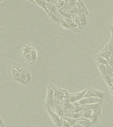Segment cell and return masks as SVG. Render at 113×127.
Returning a JSON list of instances; mask_svg holds the SVG:
<instances>
[{
	"label": "cell",
	"mask_w": 113,
	"mask_h": 127,
	"mask_svg": "<svg viewBox=\"0 0 113 127\" xmlns=\"http://www.w3.org/2000/svg\"><path fill=\"white\" fill-rule=\"evenodd\" d=\"M8 67H9V70L10 73H11V75H12V77H13V78L19 76V72L13 66H12L11 64H9V65H8Z\"/></svg>",
	"instance_id": "obj_14"
},
{
	"label": "cell",
	"mask_w": 113,
	"mask_h": 127,
	"mask_svg": "<svg viewBox=\"0 0 113 127\" xmlns=\"http://www.w3.org/2000/svg\"><path fill=\"white\" fill-rule=\"evenodd\" d=\"M0 127H6L5 125H4L3 121V119L1 117V116H0Z\"/></svg>",
	"instance_id": "obj_32"
},
{
	"label": "cell",
	"mask_w": 113,
	"mask_h": 127,
	"mask_svg": "<svg viewBox=\"0 0 113 127\" xmlns=\"http://www.w3.org/2000/svg\"><path fill=\"white\" fill-rule=\"evenodd\" d=\"M61 106H62L63 109H64L65 111L73 110L74 108H75V106L73 105V103H70L68 99L61 101Z\"/></svg>",
	"instance_id": "obj_9"
},
{
	"label": "cell",
	"mask_w": 113,
	"mask_h": 127,
	"mask_svg": "<svg viewBox=\"0 0 113 127\" xmlns=\"http://www.w3.org/2000/svg\"><path fill=\"white\" fill-rule=\"evenodd\" d=\"M98 97L103 101L105 98H107V93L100 91V90H98V89H95L93 87H89V88H87V91L84 95V97Z\"/></svg>",
	"instance_id": "obj_1"
},
{
	"label": "cell",
	"mask_w": 113,
	"mask_h": 127,
	"mask_svg": "<svg viewBox=\"0 0 113 127\" xmlns=\"http://www.w3.org/2000/svg\"><path fill=\"white\" fill-rule=\"evenodd\" d=\"M64 5H65V0H59L56 3V6L57 9H62Z\"/></svg>",
	"instance_id": "obj_24"
},
{
	"label": "cell",
	"mask_w": 113,
	"mask_h": 127,
	"mask_svg": "<svg viewBox=\"0 0 113 127\" xmlns=\"http://www.w3.org/2000/svg\"></svg>",
	"instance_id": "obj_37"
},
{
	"label": "cell",
	"mask_w": 113,
	"mask_h": 127,
	"mask_svg": "<svg viewBox=\"0 0 113 127\" xmlns=\"http://www.w3.org/2000/svg\"><path fill=\"white\" fill-rule=\"evenodd\" d=\"M54 90L52 89V87H51V85L50 84L48 87L47 90V94H46V103L45 104L48 103L50 101H52L54 99Z\"/></svg>",
	"instance_id": "obj_11"
},
{
	"label": "cell",
	"mask_w": 113,
	"mask_h": 127,
	"mask_svg": "<svg viewBox=\"0 0 113 127\" xmlns=\"http://www.w3.org/2000/svg\"><path fill=\"white\" fill-rule=\"evenodd\" d=\"M66 12H68V13H72V14H75V15H78V13H79V9H78V7H74L73 8H72V9H71L68 10Z\"/></svg>",
	"instance_id": "obj_26"
},
{
	"label": "cell",
	"mask_w": 113,
	"mask_h": 127,
	"mask_svg": "<svg viewBox=\"0 0 113 127\" xmlns=\"http://www.w3.org/2000/svg\"><path fill=\"white\" fill-rule=\"evenodd\" d=\"M79 18L81 21V24L82 27H85L87 23V17L85 13H83L79 15Z\"/></svg>",
	"instance_id": "obj_18"
},
{
	"label": "cell",
	"mask_w": 113,
	"mask_h": 127,
	"mask_svg": "<svg viewBox=\"0 0 113 127\" xmlns=\"http://www.w3.org/2000/svg\"><path fill=\"white\" fill-rule=\"evenodd\" d=\"M109 64L113 68V53L111 54L110 59L109 60Z\"/></svg>",
	"instance_id": "obj_31"
},
{
	"label": "cell",
	"mask_w": 113,
	"mask_h": 127,
	"mask_svg": "<svg viewBox=\"0 0 113 127\" xmlns=\"http://www.w3.org/2000/svg\"><path fill=\"white\" fill-rule=\"evenodd\" d=\"M97 67L99 68V71L101 72V75L102 77H104L106 75H107L108 73L107 72V68H106V65H104V64H97Z\"/></svg>",
	"instance_id": "obj_16"
},
{
	"label": "cell",
	"mask_w": 113,
	"mask_h": 127,
	"mask_svg": "<svg viewBox=\"0 0 113 127\" xmlns=\"http://www.w3.org/2000/svg\"><path fill=\"white\" fill-rule=\"evenodd\" d=\"M101 109H99L98 111L93 112V115H92V118L91 119V121L92 122L93 125H96L98 121L101 119Z\"/></svg>",
	"instance_id": "obj_10"
},
{
	"label": "cell",
	"mask_w": 113,
	"mask_h": 127,
	"mask_svg": "<svg viewBox=\"0 0 113 127\" xmlns=\"http://www.w3.org/2000/svg\"><path fill=\"white\" fill-rule=\"evenodd\" d=\"M30 55H31V57L32 58V60H33V61L35 62L36 60V58H37V52H36V50L34 48H33V49L30 51Z\"/></svg>",
	"instance_id": "obj_25"
},
{
	"label": "cell",
	"mask_w": 113,
	"mask_h": 127,
	"mask_svg": "<svg viewBox=\"0 0 113 127\" xmlns=\"http://www.w3.org/2000/svg\"><path fill=\"white\" fill-rule=\"evenodd\" d=\"M26 81H27V85H29L32 81V74L28 69H27L26 71Z\"/></svg>",
	"instance_id": "obj_22"
},
{
	"label": "cell",
	"mask_w": 113,
	"mask_h": 127,
	"mask_svg": "<svg viewBox=\"0 0 113 127\" xmlns=\"http://www.w3.org/2000/svg\"><path fill=\"white\" fill-rule=\"evenodd\" d=\"M97 63L100 64L107 65V64H109V60H107L105 59L104 58L101 57V56H97Z\"/></svg>",
	"instance_id": "obj_20"
},
{
	"label": "cell",
	"mask_w": 113,
	"mask_h": 127,
	"mask_svg": "<svg viewBox=\"0 0 113 127\" xmlns=\"http://www.w3.org/2000/svg\"><path fill=\"white\" fill-rule=\"evenodd\" d=\"M1 0H0V3H1Z\"/></svg>",
	"instance_id": "obj_36"
},
{
	"label": "cell",
	"mask_w": 113,
	"mask_h": 127,
	"mask_svg": "<svg viewBox=\"0 0 113 127\" xmlns=\"http://www.w3.org/2000/svg\"></svg>",
	"instance_id": "obj_38"
},
{
	"label": "cell",
	"mask_w": 113,
	"mask_h": 127,
	"mask_svg": "<svg viewBox=\"0 0 113 127\" xmlns=\"http://www.w3.org/2000/svg\"><path fill=\"white\" fill-rule=\"evenodd\" d=\"M85 107L87 110H91L93 112L98 111L99 109H102L103 103H93V104H89V105H85Z\"/></svg>",
	"instance_id": "obj_7"
},
{
	"label": "cell",
	"mask_w": 113,
	"mask_h": 127,
	"mask_svg": "<svg viewBox=\"0 0 113 127\" xmlns=\"http://www.w3.org/2000/svg\"><path fill=\"white\" fill-rule=\"evenodd\" d=\"M50 85L54 90V97H55L56 99L62 101L69 98V93L65 89H60V88H58L56 86H54L52 84H50Z\"/></svg>",
	"instance_id": "obj_2"
},
{
	"label": "cell",
	"mask_w": 113,
	"mask_h": 127,
	"mask_svg": "<svg viewBox=\"0 0 113 127\" xmlns=\"http://www.w3.org/2000/svg\"><path fill=\"white\" fill-rule=\"evenodd\" d=\"M113 52H111L109 49H108V47L107 46H106L104 48H103L102 50H101L100 52H99L97 56H101V57L104 58L105 59L109 60L110 59V57H111V54Z\"/></svg>",
	"instance_id": "obj_8"
},
{
	"label": "cell",
	"mask_w": 113,
	"mask_h": 127,
	"mask_svg": "<svg viewBox=\"0 0 113 127\" xmlns=\"http://www.w3.org/2000/svg\"><path fill=\"white\" fill-rule=\"evenodd\" d=\"M46 7H47L48 10V11L50 12V13H53L54 14L56 15V11H57L56 6L48 1H46Z\"/></svg>",
	"instance_id": "obj_13"
},
{
	"label": "cell",
	"mask_w": 113,
	"mask_h": 127,
	"mask_svg": "<svg viewBox=\"0 0 113 127\" xmlns=\"http://www.w3.org/2000/svg\"><path fill=\"white\" fill-rule=\"evenodd\" d=\"M12 66H13L19 72H21V71H26L27 69H26V66L25 65H21V64H20L17 63V62H12L11 64H10Z\"/></svg>",
	"instance_id": "obj_12"
},
{
	"label": "cell",
	"mask_w": 113,
	"mask_h": 127,
	"mask_svg": "<svg viewBox=\"0 0 113 127\" xmlns=\"http://www.w3.org/2000/svg\"><path fill=\"white\" fill-rule=\"evenodd\" d=\"M46 111H47L50 119L56 127H61L62 123H63V117L59 116L56 112L52 111L51 109H50L49 107H46Z\"/></svg>",
	"instance_id": "obj_3"
},
{
	"label": "cell",
	"mask_w": 113,
	"mask_h": 127,
	"mask_svg": "<svg viewBox=\"0 0 113 127\" xmlns=\"http://www.w3.org/2000/svg\"><path fill=\"white\" fill-rule=\"evenodd\" d=\"M71 127H84V126H83V125H81V124H80V123L77 122V123H76L75 125H73V126H71Z\"/></svg>",
	"instance_id": "obj_33"
},
{
	"label": "cell",
	"mask_w": 113,
	"mask_h": 127,
	"mask_svg": "<svg viewBox=\"0 0 113 127\" xmlns=\"http://www.w3.org/2000/svg\"><path fill=\"white\" fill-rule=\"evenodd\" d=\"M83 117H81V118H79V119H73V118H70V117H63V119L66 120V121L68 122V123L70 124V125L71 126H73V125H75L76 123H77V122L79 121H80L81 119H82Z\"/></svg>",
	"instance_id": "obj_15"
},
{
	"label": "cell",
	"mask_w": 113,
	"mask_h": 127,
	"mask_svg": "<svg viewBox=\"0 0 113 127\" xmlns=\"http://www.w3.org/2000/svg\"><path fill=\"white\" fill-rule=\"evenodd\" d=\"M58 18V20H59V24L61 27H63V28H65V29H67L68 30H71L72 31L71 28L69 27V25H68V24L66 21H65V20L64 19V18L63 17H57Z\"/></svg>",
	"instance_id": "obj_17"
},
{
	"label": "cell",
	"mask_w": 113,
	"mask_h": 127,
	"mask_svg": "<svg viewBox=\"0 0 113 127\" xmlns=\"http://www.w3.org/2000/svg\"><path fill=\"white\" fill-rule=\"evenodd\" d=\"M61 127H71V125H70V124L66 120L63 119V123H62V125H61Z\"/></svg>",
	"instance_id": "obj_28"
},
{
	"label": "cell",
	"mask_w": 113,
	"mask_h": 127,
	"mask_svg": "<svg viewBox=\"0 0 113 127\" xmlns=\"http://www.w3.org/2000/svg\"><path fill=\"white\" fill-rule=\"evenodd\" d=\"M20 46H21V53L22 57H23L27 54L30 53L32 50L34 48L31 45H30L28 44H23Z\"/></svg>",
	"instance_id": "obj_6"
},
{
	"label": "cell",
	"mask_w": 113,
	"mask_h": 127,
	"mask_svg": "<svg viewBox=\"0 0 113 127\" xmlns=\"http://www.w3.org/2000/svg\"><path fill=\"white\" fill-rule=\"evenodd\" d=\"M13 79L14 81H17V82H18L19 83H21V84H22V85H27V81H26V80L23 79V78H21V77H19V76H18V77H14V78H13Z\"/></svg>",
	"instance_id": "obj_21"
},
{
	"label": "cell",
	"mask_w": 113,
	"mask_h": 127,
	"mask_svg": "<svg viewBox=\"0 0 113 127\" xmlns=\"http://www.w3.org/2000/svg\"><path fill=\"white\" fill-rule=\"evenodd\" d=\"M107 47H108V49L111 52H113V40H110L109 42L107 44Z\"/></svg>",
	"instance_id": "obj_27"
},
{
	"label": "cell",
	"mask_w": 113,
	"mask_h": 127,
	"mask_svg": "<svg viewBox=\"0 0 113 127\" xmlns=\"http://www.w3.org/2000/svg\"><path fill=\"white\" fill-rule=\"evenodd\" d=\"M26 71H27V70H26ZM26 71H21V72H20L19 75V77H21V78L25 79V80H26Z\"/></svg>",
	"instance_id": "obj_30"
},
{
	"label": "cell",
	"mask_w": 113,
	"mask_h": 127,
	"mask_svg": "<svg viewBox=\"0 0 113 127\" xmlns=\"http://www.w3.org/2000/svg\"><path fill=\"white\" fill-rule=\"evenodd\" d=\"M109 89H110V91H111V95H112V100H113V89L111 88H109Z\"/></svg>",
	"instance_id": "obj_35"
},
{
	"label": "cell",
	"mask_w": 113,
	"mask_h": 127,
	"mask_svg": "<svg viewBox=\"0 0 113 127\" xmlns=\"http://www.w3.org/2000/svg\"><path fill=\"white\" fill-rule=\"evenodd\" d=\"M103 103V100L99 99L98 97H83V99L81 100L73 103V105L76 106V105H89V104H93V103Z\"/></svg>",
	"instance_id": "obj_4"
},
{
	"label": "cell",
	"mask_w": 113,
	"mask_h": 127,
	"mask_svg": "<svg viewBox=\"0 0 113 127\" xmlns=\"http://www.w3.org/2000/svg\"><path fill=\"white\" fill-rule=\"evenodd\" d=\"M49 18L50 19L54 22H56V23H57L59 24V20H58V18L56 16L55 14H54L53 13H50V14L49 15H48Z\"/></svg>",
	"instance_id": "obj_23"
},
{
	"label": "cell",
	"mask_w": 113,
	"mask_h": 127,
	"mask_svg": "<svg viewBox=\"0 0 113 127\" xmlns=\"http://www.w3.org/2000/svg\"><path fill=\"white\" fill-rule=\"evenodd\" d=\"M110 28H111V34H113V23H112V24L111 25V27H110Z\"/></svg>",
	"instance_id": "obj_34"
},
{
	"label": "cell",
	"mask_w": 113,
	"mask_h": 127,
	"mask_svg": "<svg viewBox=\"0 0 113 127\" xmlns=\"http://www.w3.org/2000/svg\"><path fill=\"white\" fill-rule=\"evenodd\" d=\"M73 21L75 22V23L77 24V25L79 26V27H81V21H80V19H79V16H77V17L75 18L74 20H73Z\"/></svg>",
	"instance_id": "obj_29"
},
{
	"label": "cell",
	"mask_w": 113,
	"mask_h": 127,
	"mask_svg": "<svg viewBox=\"0 0 113 127\" xmlns=\"http://www.w3.org/2000/svg\"><path fill=\"white\" fill-rule=\"evenodd\" d=\"M93 111H91V110H87V111L83 112L82 117L91 121V118H92V115H93Z\"/></svg>",
	"instance_id": "obj_19"
},
{
	"label": "cell",
	"mask_w": 113,
	"mask_h": 127,
	"mask_svg": "<svg viewBox=\"0 0 113 127\" xmlns=\"http://www.w3.org/2000/svg\"><path fill=\"white\" fill-rule=\"evenodd\" d=\"M87 91V89H85L83 91H80V92H77V93H71V94L69 93V98H68L69 102L73 103L79 101V100H81V99H83Z\"/></svg>",
	"instance_id": "obj_5"
}]
</instances>
